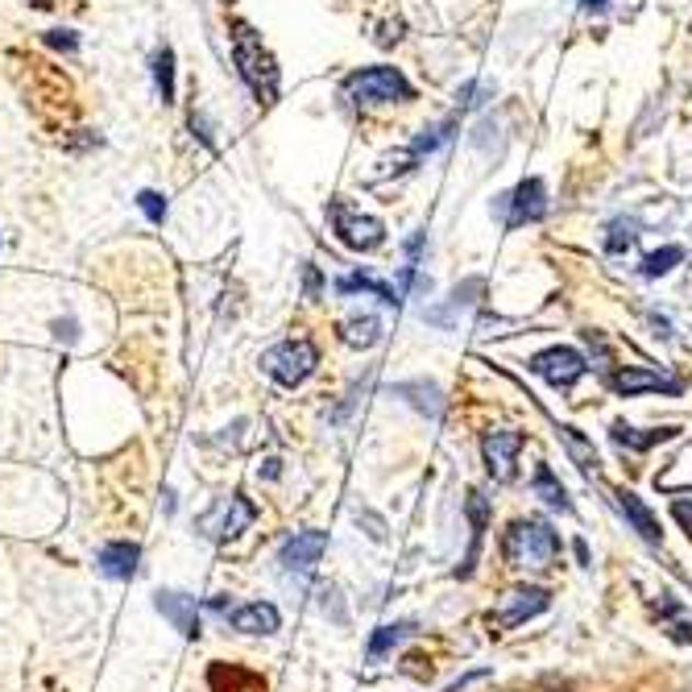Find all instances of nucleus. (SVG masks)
<instances>
[{
	"label": "nucleus",
	"instance_id": "12",
	"mask_svg": "<svg viewBox=\"0 0 692 692\" xmlns=\"http://www.w3.org/2000/svg\"><path fill=\"white\" fill-rule=\"evenodd\" d=\"M605 386L614 394H643V390H668V394H680V382L672 377H659L651 370H638V365H622V370H610L605 374Z\"/></svg>",
	"mask_w": 692,
	"mask_h": 692
},
{
	"label": "nucleus",
	"instance_id": "2",
	"mask_svg": "<svg viewBox=\"0 0 692 692\" xmlns=\"http://www.w3.org/2000/svg\"><path fill=\"white\" fill-rule=\"evenodd\" d=\"M502 556L514 568H535L540 572V568H552V560L560 556V535L543 519H519L502 535Z\"/></svg>",
	"mask_w": 692,
	"mask_h": 692
},
{
	"label": "nucleus",
	"instance_id": "17",
	"mask_svg": "<svg viewBox=\"0 0 692 692\" xmlns=\"http://www.w3.org/2000/svg\"><path fill=\"white\" fill-rule=\"evenodd\" d=\"M610 435H614V444H617V449L647 452V449H655V444H668V440H676V428L638 431V428H626V423H614V428H610Z\"/></svg>",
	"mask_w": 692,
	"mask_h": 692
},
{
	"label": "nucleus",
	"instance_id": "1",
	"mask_svg": "<svg viewBox=\"0 0 692 692\" xmlns=\"http://www.w3.org/2000/svg\"><path fill=\"white\" fill-rule=\"evenodd\" d=\"M232 58L241 67L249 92L258 95V104H274L279 100V63L262 46V34L249 21H232Z\"/></svg>",
	"mask_w": 692,
	"mask_h": 692
},
{
	"label": "nucleus",
	"instance_id": "27",
	"mask_svg": "<svg viewBox=\"0 0 692 692\" xmlns=\"http://www.w3.org/2000/svg\"><path fill=\"white\" fill-rule=\"evenodd\" d=\"M452 129H456V121H444V125H435V129H428L419 141H415V154H431V150H440L444 141L452 137Z\"/></svg>",
	"mask_w": 692,
	"mask_h": 692
},
{
	"label": "nucleus",
	"instance_id": "22",
	"mask_svg": "<svg viewBox=\"0 0 692 692\" xmlns=\"http://www.w3.org/2000/svg\"><path fill=\"white\" fill-rule=\"evenodd\" d=\"M411 631H415L411 622H394V626H382V631L374 635V643H370V659H382V655L390 651V647H398V643L411 635Z\"/></svg>",
	"mask_w": 692,
	"mask_h": 692
},
{
	"label": "nucleus",
	"instance_id": "14",
	"mask_svg": "<svg viewBox=\"0 0 692 692\" xmlns=\"http://www.w3.org/2000/svg\"><path fill=\"white\" fill-rule=\"evenodd\" d=\"M614 502H617V510L626 514V523L635 526L643 540H647V543H659V535H663V531H659V519H655L651 510L643 506V498H638V494H631V489H617Z\"/></svg>",
	"mask_w": 692,
	"mask_h": 692
},
{
	"label": "nucleus",
	"instance_id": "9",
	"mask_svg": "<svg viewBox=\"0 0 692 692\" xmlns=\"http://www.w3.org/2000/svg\"><path fill=\"white\" fill-rule=\"evenodd\" d=\"M502 204H506V228L535 225V220H543V212H547V188H543V179H523L510 195H502Z\"/></svg>",
	"mask_w": 692,
	"mask_h": 692
},
{
	"label": "nucleus",
	"instance_id": "20",
	"mask_svg": "<svg viewBox=\"0 0 692 692\" xmlns=\"http://www.w3.org/2000/svg\"><path fill=\"white\" fill-rule=\"evenodd\" d=\"M340 337L349 340V344H356V349H370V344H377V340H382V324H377L374 316L349 319V324L340 328Z\"/></svg>",
	"mask_w": 692,
	"mask_h": 692
},
{
	"label": "nucleus",
	"instance_id": "13",
	"mask_svg": "<svg viewBox=\"0 0 692 692\" xmlns=\"http://www.w3.org/2000/svg\"><path fill=\"white\" fill-rule=\"evenodd\" d=\"M228 622H232V631H245V635H274L282 617L270 601H253V605L228 610Z\"/></svg>",
	"mask_w": 692,
	"mask_h": 692
},
{
	"label": "nucleus",
	"instance_id": "6",
	"mask_svg": "<svg viewBox=\"0 0 692 692\" xmlns=\"http://www.w3.org/2000/svg\"><path fill=\"white\" fill-rule=\"evenodd\" d=\"M585 356L577 349H568V344H556V349H543V353L531 356V374L543 377L547 386H556V390H568L577 377H585Z\"/></svg>",
	"mask_w": 692,
	"mask_h": 692
},
{
	"label": "nucleus",
	"instance_id": "21",
	"mask_svg": "<svg viewBox=\"0 0 692 692\" xmlns=\"http://www.w3.org/2000/svg\"><path fill=\"white\" fill-rule=\"evenodd\" d=\"M154 83H158V92H162V104L174 100V50L162 46L158 55H154Z\"/></svg>",
	"mask_w": 692,
	"mask_h": 692
},
{
	"label": "nucleus",
	"instance_id": "11",
	"mask_svg": "<svg viewBox=\"0 0 692 692\" xmlns=\"http://www.w3.org/2000/svg\"><path fill=\"white\" fill-rule=\"evenodd\" d=\"M324 547H328V535L324 531H299L295 540H286V547H282V568L286 572H295V577H307L311 568L319 564V556H324Z\"/></svg>",
	"mask_w": 692,
	"mask_h": 692
},
{
	"label": "nucleus",
	"instance_id": "19",
	"mask_svg": "<svg viewBox=\"0 0 692 692\" xmlns=\"http://www.w3.org/2000/svg\"><path fill=\"white\" fill-rule=\"evenodd\" d=\"M531 489H535V494H540V498H543L547 506H552V510H564V514L572 510V502H568V494H564V486L556 481V473H552L547 465L535 468V481H531Z\"/></svg>",
	"mask_w": 692,
	"mask_h": 692
},
{
	"label": "nucleus",
	"instance_id": "4",
	"mask_svg": "<svg viewBox=\"0 0 692 692\" xmlns=\"http://www.w3.org/2000/svg\"><path fill=\"white\" fill-rule=\"evenodd\" d=\"M319 365V353L311 340H282V344H274L270 353L262 356V370L279 386H286V390H295V386H303L307 377L316 374Z\"/></svg>",
	"mask_w": 692,
	"mask_h": 692
},
{
	"label": "nucleus",
	"instance_id": "32",
	"mask_svg": "<svg viewBox=\"0 0 692 692\" xmlns=\"http://www.w3.org/2000/svg\"><path fill=\"white\" fill-rule=\"evenodd\" d=\"M38 4H42V9H46V4H50V0H38Z\"/></svg>",
	"mask_w": 692,
	"mask_h": 692
},
{
	"label": "nucleus",
	"instance_id": "28",
	"mask_svg": "<svg viewBox=\"0 0 692 692\" xmlns=\"http://www.w3.org/2000/svg\"><path fill=\"white\" fill-rule=\"evenodd\" d=\"M46 42H50V46H58V50H76V38H71L67 30H50V34H46Z\"/></svg>",
	"mask_w": 692,
	"mask_h": 692
},
{
	"label": "nucleus",
	"instance_id": "16",
	"mask_svg": "<svg viewBox=\"0 0 692 692\" xmlns=\"http://www.w3.org/2000/svg\"><path fill=\"white\" fill-rule=\"evenodd\" d=\"M137 560H141L137 543H109V547L100 552V572L113 580H129L133 572H137Z\"/></svg>",
	"mask_w": 692,
	"mask_h": 692
},
{
	"label": "nucleus",
	"instance_id": "10",
	"mask_svg": "<svg viewBox=\"0 0 692 692\" xmlns=\"http://www.w3.org/2000/svg\"><path fill=\"white\" fill-rule=\"evenodd\" d=\"M481 452H486L489 477H494V481H510V477H514V461H519V452H523V431H510V428L486 431Z\"/></svg>",
	"mask_w": 692,
	"mask_h": 692
},
{
	"label": "nucleus",
	"instance_id": "23",
	"mask_svg": "<svg viewBox=\"0 0 692 692\" xmlns=\"http://www.w3.org/2000/svg\"><path fill=\"white\" fill-rule=\"evenodd\" d=\"M676 262H684V249H680V245H668V249L643 258V274H647V279H659V274H668Z\"/></svg>",
	"mask_w": 692,
	"mask_h": 692
},
{
	"label": "nucleus",
	"instance_id": "15",
	"mask_svg": "<svg viewBox=\"0 0 692 692\" xmlns=\"http://www.w3.org/2000/svg\"><path fill=\"white\" fill-rule=\"evenodd\" d=\"M158 610H162V617H170L174 622V631L179 635H200V617H195V598H188V593H174V589H167V593H158Z\"/></svg>",
	"mask_w": 692,
	"mask_h": 692
},
{
	"label": "nucleus",
	"instance_id": "29",
	"mask_svg": "<svg viewBox=\"0 0 692 692\" xmlns=\"http://www.w3.org/2000/svg\"><path fill=\"white\" fill-rule=\"evenodd\" d=\"M672 510H676V519L689 526V535H692V502H689V498H676Z\"/></svg>",
	"mask_w": 692,
	"mask_h": 692
},
{
	"label": "nucleus",
	"instance_id": "31",
	"mask_svg": "<svg viewBox=\"0 0 692 692\" xmlns=\"http://www.w3.org/2000/svg\"><path fill=\"white\" fill-rule=\"evenodd\" d=\"M610 0H580V9H589V13H601Z\"/></svg>",
	"mask_w": 692,
	"mask_h": 692
},
{
	"label": "nucleus",
	"instance_id": "25",
	"mask_svg": "<svg viewBox=\"0 0 692 692\" xmlns=\"http://www.w3.org/2000/svg\"><path fill=\"white\" fill-rule=\"evenodd\" d=\"M560 435L568 440V449H572V456L580 461V468H585V473H593V468H598V452H593L589 444H585V440H580L577 428H560Z\"/></svg>",
	"mask_w": 692,
	"mask_h": 692
},
{
	"label": "nucleus",
	"instance_id": "30",
	"mask_svg": "<svg viewBox=\"0 0 692 692\" xmlns=\"http://www.w3.org/2000/svg\"><path fill=\"white\" fill-rule=\"evenodd\" d=\"M477 95H481V88H477V83H468V88H465L461 95H456V100H461V109H477V104H481Z\"/></svg>",
	"mask_w": 692,
	"mask_h": 692
},
{
	"label": "nucleus",
	"instance_id": "26",
	"mask_svg": "<svg viewBox=\"0 0 692 692\" xmlns=\"http://www.w3.org/2000/svg\"><path fill=\"white\" fill-rule=\"evenodd\" d=\"M137 207L146 212L150 225H162V220H167V195H158V191H141V195H137Z\"/></svg>",
	"mask_w": 692,
	"mask_h": 692
},
{
	"label": "nucleus",
	"instance_id": "18",
	"mask_svg": "<svg viewBox=\"0 0 692 692\" xmlns=\"http://www.w3.org/2000/svg\"><path fill=\"white\" fill-rule=\"evenodd\" d=\"M337 291L340 295H356V291H365V295H377L386 307H402V291H394V286L370 279V274H349V279L337 282Z\"/></svg>",
	"mask_w": 692,
	"mask_h": 692
},
{
	"label": "nucleus",
	"instance_id": "5",
	"mask_svg": "<svg viewBox=\"0 0 692 692\" xmlns=\"http://www.w3.org/2000/svg\"><path fill=\"white\" fill-rule=\"evenodd\" d=\"M328 220H332V232L340 237V245H349L356 253H374V249H382V241H386L382 220L361 216V212H356L353 204H344V200H332V204H328Z\"/></svg>",
	"mask_w": 692,
	"mask_h": 692
},
{
	"label": "nucleus",
	"instance_id": "3",
	"mask_svg": "<svg viewBox=\"0 0 692 692\" xmlns=\"http://www.w3.org/2000/svg\"><path fill=\"white\" fill-rule=\"evenodd\" d=\"M344 95L353 100L356 109H374V104H402V100H411L415 88L398 67H365V71H353V76L344 79Z\"/></svg>",
	"mask_w": 692,
	"mask_h": 692
},
{
	"label": "nucleus",
	"instance_id": "24",
	"mask_svg": "<svg viewBox=\"0 0 692 692\" xmlns=\"http://www.w3.org/2000/svg\"><path fill=\"white\" fill-rule=\"evenodd\" d=\"M635 241H638L635 220H614V225H610V237H605V249H610V253H622V249H631Z\"/></svg>",
	"mask_w": 692,
	"mask_h": 692
},
{
	"label": "nucleus",
	"instance_id": "8",
	"mask_svg": "<svg viewBox=\"0 0 692 692\" xmlns=\"http://www.w3.org/2000/svg\"><path fill=\"white\" fill-rule=\"evenodd\" d=\"M547 601H552L547 589H510V593L498 601V610H489V626H498V631L523 626L526 617H535L547 610Z\"/></svg>",
	"mask_w": 692,
	"mask_h": 692
},
{
	"label": "nucleus",
	"instance_id": "7",
	"mask_svg": "<svg viewBox=\"0 0 692 692\" xmlns=\"http://www.w3.org/2000/svg\"><path fill=\"white\" fill-rule=\"evenodd\" d=\"M258 519V510L245 502V498H220V502L207 510L204 519H200V531H204L207 540H237L245 526Z\"/></svg>",
	"mask_w": 692,
	"mask_h": 692
}]
</instances>
